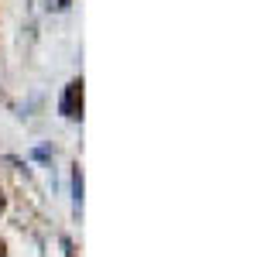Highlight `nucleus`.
<instances>
[{"instance_id":"obj_1","label":"nucleus","mask_w":257,"mask_h":257,"mask_svg":"<svg viewBox=\"0 0 257 257\" xmlns=\"http://www.w3.org/2000/svg\"><path fill=\"white\" fill-rule=\"evenodd\" d=\"M62 113L69 120H76L82 117V79H72L69 86H65V93H62Z\"/></svg>"},{"instance_id":"obj_2","label":"nucleus","mask_w":257,"mask_h":257,"mask_svg":"<svg viewBox=\"0 0 257 257\" xmlns=\"http://www.w3.org/2000/svg\"><path fill=\"white\" fill-rule=\"evenodd\" d=\"M0 257H7V243H4V237H0Z\"/></svg>"},{"instance_id":"obj_3","label":"nucleus","mask_w":257,"mask_h":257,"mask_svg":"<svg viewBox=\"0 0 257 257\" xmlns=\"http://www.w3.org/2000/svg\"><path fill=\"white\" fill-rule=\"evenodd\" d=\"M0 209H4V196H0Z\"/></svg>"}]
</instances>
